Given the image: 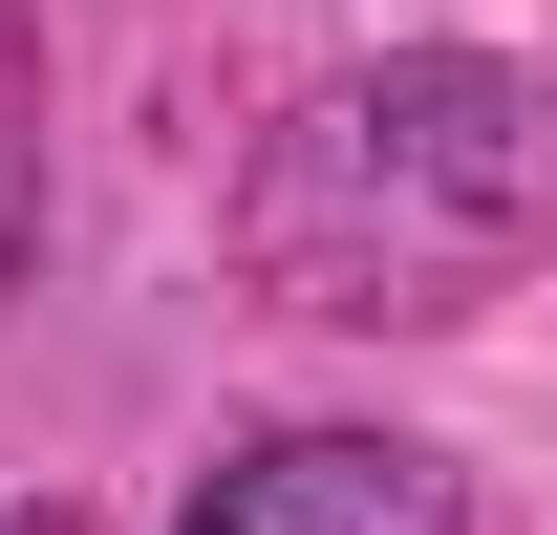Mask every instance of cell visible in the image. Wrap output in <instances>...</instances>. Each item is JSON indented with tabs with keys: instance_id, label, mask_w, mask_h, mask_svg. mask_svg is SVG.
Masks as SVG:
<instances>
[{
	"instance_id": "cell-1",
	"label": "cell",
	"mask_w": 557,
	"mask_h": 535,
	"mask_svg": "<svg viewBox=\"0 0 557 535\" xmlns=\"http://www.w3.org/2000/svg\"><path fill=\"white\" fill-rule=\"evenodd\" d=\"M236 258L300 322H472L557 258V86L493 65V43H408V65H344L322 108H278L258 194H236Z\"/></svg>"
},
{
	"instance_id": "cell-2",
	"label": "cell",
	"mask_w": 557,
	"mask_h": 535,
	"mask_svg": "<svg viewBox=\"0 0 557 535\" xmlns=\"http://www.w3.org/2000/svg\"><path fill=\"white\" fill-rule=\"evenodd\" d=\"M172 535H472V493L429 450H386V428H278V450H236Z\"/></svg>"
},
{
	"instance_id": "cell-3",
	"label": "cell",
	"mask_w": 557,
	"mask_h": 535,
	"mask_svg": "<svg viewBox=\"0 0 557 535\" xmlns=\"http://www.w3.org/2000/svg\"><path fill=\"white\" fill-rule=\"evenodd\" d=\"M44 258V108H22V22H0V278Z\"/></svg>"
}]
</instances>
